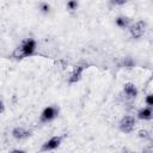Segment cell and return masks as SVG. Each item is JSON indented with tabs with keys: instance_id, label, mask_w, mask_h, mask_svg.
Instances as JSON below:
<instances>
[{
	"instance_id": "14",
	"label": "cell",
	"mask_w": 153,
	"mask_h": 153,
	"mask_svg": "<svg viewBox=\"0 0 153 153\" xmlns=\"http://www.w3.org/2000/svg\"><path fill=\"white\" fill-rule=\"evenodd\" d=\"M145 104H146L147 106H153V94H152V93L146 94V98H145Z\"/></svg>"
},
{
	"instance_id": "9",
	"label": "cell",
	"mask_w": 153,
	"mask_h": 153,
	"mask_svg": "<svg viewBox=\"0 0 153 153\" xmlns=\"http://www.w3.org/2000/svg\"><path fill=\"white\" fill-rule=\"evenodd\" d=\"M123 93L124 96L128 98V99H134L136 98L137 96V88L134 84L131 82H127L124 86H123Z\"/></svg>"
},
{
	"instance_id": "17",
	"label": "cell",
	"mask_w": 153,
	"mask_h": 153,
	"mask_svg": "<svg viewBox=\"0 0 153 153\" xmlns=\"http://www.w3.org/2000/svg\"><path fill=\"white\" fill-rule=\"evenodd\" d=\"M4 108H5V105H4L2 100H0V114H2V111H4Z\"/></svg>"
},
{
	"instance_id": "2",
	"label": "cell",
	"mask_w": 153,
	"mask_h": 153,
	"mask_svg": "<svg viewBox=\"0 0 153 153\" xmlns=\"http://www.w3.org/2000/svg\"><path fill=\"white\" fill-rule=\"evenodd\" d=\"M128 30L133 38H140L143 36V33L146 31V23L143 20H136L129 25Z\"/></svg>"
},
{
	"instance_id": "10",
	"label": "cell",
	"mask_w": 153,
	"mask_h": 153,
	"mask_svg": "<svg viewBox=\"0 0 153 153\" xmlns=\"http://www.w3.org/2000/svg\"><path fill=\"white\" fill-rule=\"evenodd\" d=\"M115 23H116V25H117L120 29H128L129 25L131 24L130 19H129L127 16H118V17L116 18Z\"/></svg>"
},
{
	"instance_id": "8",
	"label": "cell",
	"mask_w": 153,
	"mask_h": 153,
	"mask_svg": "<svg viewBox=\"0 0 153 153\" xmlns=\"http://www.w3.org/2000/svg\"><path fill=\"white\" fill-rule=\"evenodd\" d=\"M137 118L139 120H142V121H151L152 117H153V111H152V106H143L141 108L137 114H136Z\"/></svg>"
},
{
	"instance_id": "16",
	"label": "cell",
	"mask_w": 153,
	"mask_h": 153,
	"mask_svg": "<svg viewBox=\"0 0 153 153\" xmlns=\"http://www.w3.org/2000/svg\"><path fill=\"white\" fill-rule=\"evenodd\" d=\"M39 10H41L42 12L47 13V12H49V5H48V4H45V2H43V4H41V5H39Z\"/></svg>"
},
{
	"instance_id": "5",
	"label": "cell",
	"mask_w": 153,
	"mask_h": 153,
	"mask_svg": "<svg viewBox=\"0 0 153 153\" xmlns=\"http://www.w3.org/2000/svg\"><path fill=\"white\" fill-rule=\"evenodd\" d=\"M61 141H62V137H61V136H51L49 140H47V141L42 145L41 151H42V152L54 151V149H56V148L61 145Z\"/></svg>"
},
{
	"instance_id": "6",
	"label": "cell",
	"mask_w": 153,
	"mask_h": 153,
	"mask_svg": "<svg viewBox=\"0 0 153 153\" xmlns=\"http://www.w3.org/2000/svg\"><path fill=\"white\" fill-rule=\"evenodd\" d=\"M84 71H85V67H84L82 65L75 66V67L72 69V72H71V74H69V76H68V84H76V82L81 79Z\"/></svg>"
},
{
	"instance_id": "7",
	"label": "cell",
	"mask_w": 153,
	"mask_h": 153,
	"mask_svg": "<svg viewBox=\"0 0 153 153\" xmlns=\"http://www.w3.org/2000/svg\"><path fill=\"white\" fill-rule=\"evenodd\" d=\"M12 136L18 140V141H22V140H25L26 137L30 136V131L27 129H25L24 127H16L13 130H12Z\"/></svg>"
},
{
	"instance_id": "3",
	"label": "cell",
	"mask_w": 153,
	"mask_h": 153,
	"mask_svg": "<svg viewBox=\"0 0 153 153\" xmlns=\"http://www.w3.org/2000/svg\"><path fill=\"white\" fill-rule=\"evenodd\" d=\"M57 114H59V110L55 106H47L43 109V111L41 112V116H39V121L42 123H49L51 122L53 120H55L57 117Z\"/></svg>"
},
{
	"instance_id": "4",
	"label": "cell",
	"mask_w": 153,
	"mask_h": 153,
	"mask_svg": "<svg viewBox=\"0 0 153 153\" xmlns=\"http://www.w3.org/2000/svg\"><path fill=\"white\" fill-rule=\"evenodd\" d=\"M135 124H136L135 117L134 116H130V115H127V116L122 117V120L118 123V127H120L121 131H123V133H130V131L134 130Z\"/></svg>"
},
{
	"instance_id": "11",
	"label": "cell",
	"mask_w": 153,
	"mask_h": 153,
	"mask_svg": "<svg viewBox=\"0 0 153 153\" xmlns=\"http://www.w3.org/2000/svg\"><path fill=\"white\" fill-rule=\"evenodd\" d=\"M121 66L124 68H131V67H134V61L130 57H124L121 62Z\"/></svg>"
},
{
	"instance_id": "12",
	"label": "cell",
	"mask_w": 153,
	"mask_h": 153,
	"mask_svg": "<svg viewBox=\"0 0 153 153\" xmlns=\"http://www.w3.org/2000/svg\"><path fill=\"white\" fill-rule=\"evenodd\" d=\"M78 8V1L76 0H68L67 1V10L71 11V12H74L76 11Z\"/></svg>"
},
{
	"instance_id": "15",
	"label": "cell",
	"mask_w": 153,
	"mask_h": 153,
	"mask_svg": "<svg viewBox=\"0 0 153 153\" xmlns=\"http://www.w3.org/2000/svg\"><path fill=\"white\" fill-rule=\"evenodd\" d=\"M127 1H128V0H110L111 5H114V6H122V5H124Z\"/></svg>"
},
{
	"instance_id": "1",
	"label": "cell",
	"mask_w": 153,
	"mask_h": 153,
	"mask_svg": "<svg viewBox=\"0 0 153 153\" xmlns=\"http://www.w3.org/2000/svg\"><path fill=\"white\" fill-rule=\"evenodd\" d=\"M37 49V42L33 38H25L22 41V43L14 49L12 56L14 59H24L29 57L35 54Z\"/></svg>"
},
{
	"instance_id": "13",
	"label": "cell",
	"mask_w": 153,
	"mask_h": 153,
	"mask_svg": "<svg viewBox=\"0 0 153 153\" xmlns=\"http://www.w3.org/2000/svg\"><path fill=\"white\" fill-rule=\"evenodd\" d=\"M139 136H140L141 139H143V140H149L152 135H151V133H149L148 130L143 129V130H140V131H139Z\"/></svg>"
}]
</instances>
